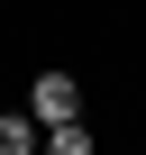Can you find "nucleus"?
<instances>
[{"label":"nucleus","instance_id":"nucleus-1","mask_svg":"<svg viewBox=\"0 0 146 155\" xmlns=\"http://www.w3.org/2000/svg\"><path fill=\"white\" fill-rule=\"evenodd\" d=\"M28 110H37V128H55V119H82V82H73L64 64H37V82H28Z\"/></svg>","mask_w":146,"mask_h":155},{"label":"nucleus","instance_id":"nucleus-2","mask_svg":"<svg viewBox=\"0 0 146 155\" xmlns=\"http://www.w3.org/2000/svg\"><path fill=\"white\" fill-rule=\"evenodd\" d=\"M46 128H37V110H0V155H28Z\"/></svg>","mask_w":146,"mask_h":155},{"label":"nucleus","instance_id":"nucleus-3","mask_svg":"<svg viewBox=\"0 0 146 155\" xmlns=\"http://www.w3.org/2000/svg\"><path fill=\"white\" fill-rule=\"evenodd\" d=\"M37 146H46V155H91V128H82V119H55Z\"/></svg>","mask_w":146,"mask_h":155}]
</instances>
